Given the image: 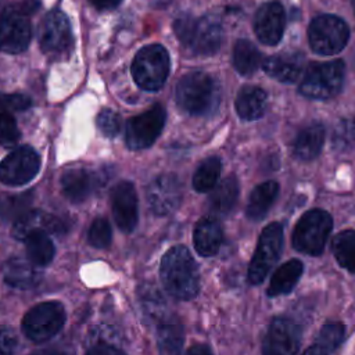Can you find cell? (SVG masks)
Here are the masks:
<instances>
[{"mask_svg":"<svg viewBox=\"0 0 355 355\" xmlns=\"http://www.w3.org/2000/svg\"><path fill=\"white\" fill-rule=\"evenodd\" d=\"M72 40L71 25L61 10L50 11L39 28V43L44 53H61Z\"/></svg>","mask_w":355,"mask_h":355,"instance_id":"cell-14","label":"cell"},{"mask_svg":"<svg viewBox=\"0 0 355 355\" xmlns=\"http://www.w3.org/2000/svg\"><path fill=\"white\" fill-rule=\"evenodd\" d=\"M324 141V128L319 122H313L302 128L294 143H293V150L297 158L309 161L318 157L323 147Z\"/></svg>","mask_w":355,"mask_h":355,"instance_id":"cell-22","label":"cell"},{"mask_svg":"<svg viewBox=\"0 0 355 355\" xmlns=\"http://www.w3.org/2000/svg\"><path fill=\"white\" fill-rule=\"evenodd\" d=\"M26 252L29 261L36 266L47 265L54 257V244L49 234L36 233L26 240Z\"/></svg>","mask_w":355,"mask_h":355,"instance_id":"cell-32","label":"cell"},{"mask_svg":"<svg viewBox=\"0 0 355 355\" xmlns=\"http://www.w3.org/2000/svg\"><path fill=\"white\" fill-rule=\"evenodd\" d=\"M186 355H212V351L205 344H196L189 348Z\"/></svg>","mask_w":355,"mask_h":355,"instance_id":"cell-45","label":"cell"},{"mask_svg":"<svg viewBox=\"0 0 355 355\" xmlns=\"http://www.w3.org/2000/svg\"><path fill=\"white\" fill-rule=\"evenodd\" d=\"M65 232L67 226L62 219L42 209H29L12 226V236L18 240H26L36 233L61 236Z\"/></svg>","mask_w":355,"mask_h":355,"instance_id":"cell-15","label":"cell"},{"mask_svg":"<svg viewBox=\"0 0 355 355\" xmlns=\"http://www.w3.org/2000/svg\"><path fill=\"white\" fill-rule=\"evenodd\" d=\"M302 275V262L298 259H290L283 263L272 276L266 294L269 297H277L290 293Z\"/></svg>","mask_w":355,"mask_h":355,"instance_id":"cell-27","label":"cell"},{"mask_svg":"<svg viewBox=\"0 0 355 355\" xmlns=\"http://www.w3.org/2000/svg\"><path fill=\"white\" fill-rule=\"evenodd\" d=\"M344 336H345V326L340 322H330L320 329L315 340V345L320 347L322 349H324L331 355V352H334L343 343Z\"/></svg>","mask_w":355,"mask_h":355,"instance_id":"cell-35","label":"cell"},{"mask_svg":"<svg viewBox=\"0 0 355 355\" xmlns=\"http://www.w3.org/2000/svg\"><path fill=\"white\" fill-rule=\"evenodd\" d=\"M159 355H180L183 347V326L176 316H168L157 324Z\"/></svg>","mask_w":355,"mask_h":355,"instance_id":"cell-25","label":"cell"},{"mask_svg":"<svg viewBox=\"0 0 355 355\" xmlns=\"http://www.w3.org/2000/svg\"><path fill=\"white\" fill-rule=\"evenodd\" d=\"M194 24H196V19H193L189 15H183V17L178 18L173 24V31H175L178 39L186 46H189V43H190Z\"/></svg>","mask_w":355,"mask_h":355,"instance_id":"cell-42","label":"cell"},{"mask_svg":"<svg viewBox=\"0 0 355 355\" xmlns=\"http://www.w3.org/2000/svg\"><path fill=\"white\" fill-rule=\"evenodd\" d=\"M39 3L25 1L6 7L0 14V50L4 53L24 51L32 36L28 14L35 11Z\"/></svg>","mask_w":355,"mask_h":355,"instance_id":"cell-3","label":"cell"},{"mask_svg":"<svg viewBox=\"0 0 355 355\" xmlns=\"http://www.w3.org/2000/svg\"><path fill=\"white\" fill-rule=\"evenodd\" d=\"M263 71L273 79L283 83L297 82L305 69V60L300 53H286L268 57L263 64Z\"/></svg>","mask_w":355,"mask_h":355,"instance_id":"cell-19","label":"cell"},{"mask_svg":"<svg viewBox=\"0 0 355 355\" xmlns=\"http://www.w3.org/2000/svg\"><path fill=\"white\" fill-rule=\"evenodd\" d=\"M345 64L341 60L312 64L300 85V93L308 98L326 100L340 93L344 85Z\"/></svg>","mask_w":355,"mask_h":355,"instance_id":"cell-4","label":"cell"},{"mask_svg":"<svg viewBox=\"0 0 355 355\" xmlns=\"http://www.w3.org/2000/svg\"><path fill=\"white\" fill-rule=\"evenodd\" d=\"M169 73V55L164 46L148 44L140 49L132 62V76L144 90H158Z\"/></svg>","mask_w":355,"mask_h":355,"instance_id":"cell-6","label":"cell"},{"mask_svg":"<svg viewBox=\"0 0 355 355\" xmlns=\"http://www.w3.org/2000/svg\"><path fill=\"white\" fill-rule=\"evenodd\" d=\"M111 205L118 227L125 233L133 232L137 225V196L130 182H121L112 189Z\"/></svg>","mask_w":355,"mask_h":355,"instance_id":"cell-17","label":"cell"},{"mask_svg":"<svg viewBox=\"0 0 355 355\" xmlns=\"http://www.w3.org/2000/svg\"><path fill=\"white\" fill-rule=\"evenodd\" d=\"M40 166V158L31 146L12 150L0 162V182L8 186H21L32 180Z\"/></svg>","mask_w":355,"mask_h":355,"instance_id":"cell-11","label":"cell"},{"mask_svg":"<svg viewBox=\"0 0 355 355\" xmlns=\"http://www.w3.org/2000/svg\"><path fill=\"white\" fill-rule=\"evenodd\" d=\"M220 169H222V162L218 157H209V158L204 159L198 165V168L193 176L194 189L200 193L212 190L219 179Z\"/></svg>","mask_w":355,"mask_h":355,"instance_id":"cell-33","label":"cell"},{"mask_svg":"<svg viewBox=\"0 0 355 355\" xmlns=\"http://www.w3.org/2000/svg\"><path fill=\"white\" fill-rule=\"evenodd\" d=\"M349 31L347 24L330 14H323L312 19L308 28L311 49L322 55H333L341 51L348 42Z\"/></svg>","mask_w":355,"mask_h":355,"instance_id":"cell-7","label":"cell"},{"mask_svg":"<svg viewBox=\"0 0 355 355\" xmlns=\"http://www.w3.org/2000/svg\"><path fill=\"white\" fill-rule=\"evenodd\" d=\"M182 183L173 173L157 176L147 187V200L154 214L168 215L173 212L182 201Z\"/></svg>","mask_w":355,"mask_h":355,"instance_id":"cell-13","label":"cell"},{"mask_svg":"<svg viewBox=\"0 0 355 355\" xmlns=\"http://www.w3.org/2000/svg\"><path fill=\"white\" fill-rule=\"evenodd\" d=\"M298 324L287 318H276L270 323L263 340L262 355H295L300 347Z\"/></svg>","mask_w":355,"mask_h":355,"instance_id":"cell-12","label":"cell"},{"mask_svg":"<svg viewBox=\"0 0 355 355\" xmlns=\"http://www.w3.org/2000/svg\"><path fill=\"white\" fill-rule=\"evenodd\" d=\"M93 6L98 10H104V8H114L116 6H119V1H100V3H93Z\"/></svg>","mask_w":355,"mask_h":355,"instance_id":"cell-47","label":"cell"},{"mask_svg":"<svg viewBox=\"0 0 355 355\" xmlns=\"http://www.w3.org/2000/svg\"><path fill=\"white\" fill-rule=\"evenodd\" d=\"M193 241L196 251L202 257L215 255L222 244V227L216 218L204 216L201 218L193 234Z\"/></svg>","mask_w":355,"mask_h":355,"instance_id":"cell-20","label":"cell"},{"mask_svg":"<svg viewBox=\"0 0 355 355\" xmlns=\"http://www.w3.org/2000/svg\"><path fill=\"white\" fill-rule=\"evenodd\" d=\"M354 244L355 234L352 230L340 232L333 240V254L338 263L348 269L351 273L354 272Z\"/></svg>","mask_w":355,"mask_h":355,"instance_id":"cell-34","label":"cell"},{"mask_svg":"<svg viewBox=\"0 0 355 355\" xmlns=\"http://www.w3.org/2000/svg\"><path fill=\"white\" fill-rule=\"evenodd\" d=\"M139 298L143 313L150 322H155L158 324L169 316L166 301L155 286L150 283L143 284L139 288Z\"/></svg>","mask_w":355,"mask_h":355,"instance_id":"cell-28","label":"cell"},{"mask_svg":"<svg viewBox=\"0 0 355 355\" xmlns=\"http://www.w3.org/2000/svg\"><path fill=\"white\" fill-rule=\"evenodd\" d=\"M86 355H125V354L112 345H96V347H92Z\"/></svg>","mask_w":355,"mask_h":355,"instance_id":"cell-44","label":"cell"},{"mask_svg":"<svg viewBox=\"0 0 355 355\" xmlns=\"http://www.w3.org/2000/svg\"><path fill=\"white\" fill-rule=\"evenodd\" d=\"M97 126L107 137H115L121 132V116L112 110H103L97 116Z\"/></svg>","mask_w":355,"mask_h":355,"instance_id":"cell-39","label":"cell"},{"mask_svg":"<svg viewBox=\"0 0 355 355\" xmlns=\"http://www.w3.org/2000/svg\"><path fill=\"white\" fill-rule=\"evenodd\" d=\"M302 355H330V354L326 352L324 349H322V348L318 347V345H312V347H309Z\"/></svg>","mask_w":355,"mask_h":355,"instance_id":"cell-46","label":"cell"},{"mask_svg":"<svg viewBox=\"0 0 355 355\" xmlns=\"http://www.w3.org/2000/svg\"><path fill=\"white\" fill-rule=\"evenodd\" d=\"M87 240H89L90 245H93L96 248L108 247L112 240V232H111V226H110L108 220L104 218H97L89 229Z\"/></svg>","mask_w":355,"mask_h":355,"instance_id":"cell-37","label":"cell"},{"mask_svg":"<svg viewBox=\"0 0 355 355\" xmlns=\"http://www.w3.org/2000/svg\"><path fill=\"white\" fill-rule=\"evenodd\" d=\"M279 184L275 180H268L258 184L248 198L247 216L252 220L262 219L268 214L272 204L275 202Z\"/></svg>","mask_w":355,"mask_h":355,"instance_id":"cell-26","label":"cell"},{"mask_svg":"<svg viewBox=\"0 0 355 355\" xmlns=\"http://www.w3.org/2000/svg\"><path fill=\"white\" fill-rule=\"evenodd\" d=\"M64 322L65 311L60 302H42L24 316L22 330L29 340L43 343L54 337L64 326Z\"/></svg>","mask_w":355,"mask_h":355,"instance_id":"cell-9","label":"cell"},{"mask_svg":"<svg viewBox=\"0 0 355 355\" xmlns=\"http://www.w3.org/2000/svg\"><path fill=\"white\" fill-rule=\"evenodd\" d=\"M286 24V12L280 3L269 1L259 7L254 18V29L258 39L269 46L280 42Z\"/></svg>","mask_w":355,"mask_h":355,"instance_id":"cell-16","label":"cell"},{"mask_svg":"<svg viewBox=\"0 0 355 355\" xmlns=\"http://www.w3.org/2000/svg\"><path fill=\"white\" fill-rule=\"evenodd\" d=\"M33 191L26 190L22 193H4L0 196V219L17 220L25 215L32 205Z\"/></svg>","mask_w":355,"mask_h":355,"instance_id":"cell-30","label":"cell"},{"mask_svg":"<svg viewBox=\"0 0 355 355\" xmlns=\"http://www.w3.org/2000/svg\"><path fill=\"white\" fill-rule=\"evenodd\" d=\"M87 341L92 344V347L96 345H112L119 343V333L115 327L107 326V324H100L94 326L87 336Z\"/></svg>","mask_w":355,"mask_h":355,"instance_id":"cell-38","label":"cell"},{"mask_svg":"<svg viewBox=\"0 0 355 355\" xmlns=\"http://www.w3.org/2000/svg\"><path fill=\"white\" fill-rule=\"evenodd\" d=\"M333 227V219L323 209L305 212L293 232V245L297 251L308 255H320Z\"/></svg>","mask_w":355,"mask_h":355,"instance_id":"cell-5","label":"cell"},{"mask_svg":"<svg viewBox=\"0 0 355 355\" xmlns=\"http://www.w3.org/2000/svg\"><path fill=\"white\" fill-rule=\"evenodd\" d=\"M19 140V129L11 111L0 105V144L10 147Z\"/></svg>","mask_w":355,"mask_h":355,"instance_id":"cell-36","label":"cell"},{"mask_svg":"<svg viewBox=\"0 0 355 355\" xmlns=\"http://www.w3.org/2000/svg\"><path fill=\"white\" fill-rule=\"evenodd\" d=\"M0 105L11 112L25 111L32 105V101L25 94H3L0 93Z\"/></svg>","mask_w":355,"mask_h":355,"instance_id":"cell-40","label":"cell"},{"mask_svg":"<svg viewBox=\"0 0 355 355\" xmlns=\"http://www.w3.org/2000/svg\"><path fill=\"white\" fill-rule=\"evenodd\" d=\"M222 26L216 15H204L196 21L189 46L196 54L211 55L220 46Z\"/></svg>","mask_w":355,"mask_h":355,"instance_id":"cell-18","label":"cell"},{"mask_svg":"<svg viewBox=\"0 0 355 355\" xmlns=\"http://www.w3.org/2000/svg\"><path fill=\"white\" fill-rule=\"evenodd\" d=\"M3 277L7 284L15 288L28 290L39 283L40 272L31 261L14 257L3 265Z\"/></svg>","mask_w":355,"mask_h":355,"instance_id":"cell-21","label":"cell"},{"mask_svg":"<svg viewBox=\"0 0 355 355\" xmlns=\"http://www.w3.org/2000/svg\"><path fill=\"white\" fill-rule=\"evenodd\" d=\"M261 64V53L248 40L240 39L233 49V65L241 75L254 73Z\"/></svg>","mask_w":355,"mask_h":355,"instance_id":"cell-31","label":"cell"},{"mask_svg":"<svg viewBox=\"0 0 355 355\" xmlns=\"http://www.w3.org/2000/svg\"><path fill=\"white\" fill-rule=\"evenodd\" d=\"M283 247V227L280 223H269L261 233L257 250L248 266V282L261 284L272 266L277 262Z\"/></svg>","mask_w":355,"mask_h":355,"instance_id":"cell-8","label":"cell"},{"mask_svg":"<svg viewBox=\"0 0 355 355\" xmlns=\"http://www.w3.org/2000/svg\"><path fill=\"white\" fill-rule=\"evenodd\" d=\"M354 128L351 121H341L334 133V146L340 150L349 148L352 146Z\"/></svg>","mask_w":355,"mask_h":355,"instance_id":"cell-41","label":"cell"},{"mask_svg":"<svg viewBox=\"0 0 355 355\" xmlns=\"http://www.w3.org/2000/svg\"><path fill=\"white\" fill-rule=\"evenodd\" d=\"M159 276L165 290L178 300L187 301L198 293L200 272L184 245H175L164 254Z\"/></svg>","mask_w":355,"mask_h":355,"instance_id":"cell-1","label":"cell"},{"mask_svg":"<svg viewBox=\"0 0 355 355\" xmlns=\"http://www.w3.org/2000/svg\"><path fill=\"white\" fill-rule=\"evenodd\" d=\"M32 355H65V354L58 349H40V351L33 352Z\"/></svg>","mask_w":355,"mask_h":355,"instance_id":"cell-48","label":"cell"},{"mask_svg":"<svg viewBox=\"0 0 355 355\" xmlns=\"http://www.w3.org/2000/svg\"><path fill=\"white\" fill-rule=\"evenodd\" d=\"M220 101L218 82L205 72H190L176 86V103L190 115L214 112Z\"/></svg>","mask_w":355,"mask_h":355,"instance_id":"cell-2","label":"cell"},{"mask_svg":"<svg viewBox=\"0 0 355 355\" xmlns=\"http://www.w3.org/2000/svg\"><path fill=\"white\" fill-rule=\"evenodd\" d=\"M268 96L257 86H244L236 98V111L244 121H254L261 118L266 111Z\"/></svg>","mask_w":355,"mask_h":355,"instance_id":"cell-24","label":"cell"},{"mask_svg":"<svg viewBox=\"0 0 355 355\" xmlns=\"http://www.w3.org/2000/svg\"><path fill=\"white\" fill-rule=\"evenodd\" d=\"M165 110L161 104H155L140 115L128 121L126 125V144L132 150H141L150 147L159 136L165 123Z\"/></svg>","mask_w":355,"mask_h":355,"instance_id":"cell-10","label":"cell"},{"mask_svg":"<svg viewBox=\"0 0 355 355\" xmlns=\"http://www.w3.org/2000/svg\"><path fill=\"white\" fill-rule=\"evenodd\" d=\"M18 338L14 330L8 327L0 329V355H17Z\"/></svg>","mask_w":355,"mask_h":355,"instance_id":"cell-43","label":"cell"},{"mask_svg":"<svg viewBox=\"0 0 355 355\" xmlns=\"http://www.w3.org/2000/svg\"><path fill=\"white\" fill-rule=\"evenodd\" d=\"M239 196V183L234 176L225 178L218 186L214 187L209 197V207L215 214L223 215L232 211Z\"/></svg>","mask_w":355,"mask_h":355,"instance_id":"cell-29","label":"cell"},{"mask_svg":"<svg viewBox=\"0 0 355 355\" xmlns=\"http://www.w3.org/2000/svg\"><path fill=\"white\" fill-rule=\"evenodd\" d=\"M64 196L72 202H82L94 187V176L83 168H72L61 178Z\"/></svg>","mask_w":355,"mask_h":355,"instance_id":"cell-23","label":"cell"}]
</instances>
